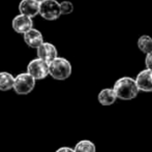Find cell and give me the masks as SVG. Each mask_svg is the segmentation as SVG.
Returning <instances> with one entry per match:
<instances>
[{
  "mask_svg": "<svg viewBox=\"0 0 152 152\" xmlns=\"http://www.w3.org/2000/svg\"><path fill=\"white\" fill-rule=\"evenodd\" d=\"M115 93L117 97L122 100H130L134 99L138 96L140 89L136 82V79H132L130 77H122L118 79L114 84Z\"/></svg>",
  "mask_w": 152,
  "mask_h": 152,
  "instance_id": "obj_1",
  "label": "cell"
},
{
  "mask_svg": "<svg viewBox=\"0 0 152 152\" xmlns=\"http://www.w3.org/2000/svg\"><path fill=\"white\" fill-rule=\"evenodd\" d=\"M49 68H50V76L58 81H64L68 79L72 70L70 62L63 57H57L52 62H50Z\"/></svg>",
  "mask_w": 152,
  "mask_h": 152,
  "instance_id": "obj_2",
  "label": "cell"
},
{
  "mask_svg": "<svg viewBox=\"0 0 152 152\" xmlns=\"http://www.w3.org/2000/svg\"><path fill=\"white\" fill-rule=\"evenodd\" d=\"M35 79L28 72L19 74L15 78L14 90L17 94L26 95L29 94L35 87Z\"/></svg>",
  "mask_w": 152,
  "mask_h": 152,
  "instance_id": "obj_3",
  "label": "cell"
},
{
  "mask_svg": "<svg viewBox=\"0 0 152 152\" xmlns=\"http://www.w3.org/2000/svg\"><path fill=\"white\" fill-rule=\"evenodd\" d=\"M39 15L45 20H57L61 16L60 3L57 0H42L39 2Z\"/></svg>",
  "mask_w": 152,
  "mask_h": 152,
  "instance_id": "obj_4",
  "label": "cell"
},
{
  "mask_svg": "<svg viewBox=\"0 0 152 152\" xmlns=\"http://www.w3.org/2000/svg\"><path fill=\"white\" fill-rule=\"evenodd\" d=\"M27 72L30 74L35 80H44L50 75L49 63L40 58L31 60L27 65Z\"/></svg>",
  "mask_w": 152,
  "mask_h": 152,
  "instance_id": "obj_5",
  "label": "cell"
},
{
  "mask_svg": "<svg viewBox=\"0 0 152 152\" xmlns=\"http://www.w3.org/2000/svg\"><path fill=\"white\" fill-rule=\"evenodd\" d=\"M12 29L19 34H25L28 30H30L33 26L32 18L26 15L20 14L14 18L12 22Z\"/></svg>",
  "mask_w": 152,
  "mask_h": 152,
  "instance_id": "obj_6",
  "label": "cell"
},
{
  "mask_svg": "<svg viewBox=\"0 0 152 152\" xmlns=\"http://www.w3.org/2000/svg\"><path fill=\"white\" fill-rule=\"evenodd\" d=\"M37 57L42 60L47 61L48 63L52 62L55 58L58 57V53H57V49L51 42H42L37 49Z\"/></svg>",
  "mask_w": 152,
  "mask_h": 152,
  "instance_id": "obj_7",
  "label": "cell"
},
{
  "mask_svg": "<svg viewBox=\"0 0 152 152\" xmlns=\"http://www.w3.org/2000/svg\"><path fill=\"white\" fill-rule=\"evenodd\" d=\"M136 82L140 91L152 92V70L146 68L140 72L136 78Z\"/></svg>",
  "mask_w": 152,
  "mask_h": 152,
  "instance_id": "obj_8",
  "label": "cell"
},
{
  "mask_svg": "<svg viewBox=\"0 0 152 152\" xmlns=\"http://www.w3.org/2000/svg\"><path fill=\"white\" fill-rule=\"evenodd\" d=\"M20 14L34 18L39 14V2L36 0H22L19 4Z\"/></svg>",
  "mask_w": 152,
  "mask_h": 152,
  "instance_id": "obj_9",
  "label": "cell"
},
{
  "mask_svg": "<svg viewBox=\"0 0 152 152\" xmlns=\"http://www.w3.org/2000/svg\"><path fill=\"white\" fill-rule=\"evenodd\" d=\"M23 36H24V42H26V45L32 49H37L44 42L42 32L38 31L37 29L31 28L25 34H23Z\"/></svg>",
  "mask_w": 152,
  "mask_h": 152,
  "instance_id": "obj_10",
  "label": "cell"
},
{
  "mask_svg": "<svg viewBox=\"0 0 152 152\" xmlns=\"http://www.w3.org/2000/svg\"><path fill=\"white\" fill-rule=\"evenodd\" d=\"M117 95L115 93L114 89L113 88H104L98 93L97 95V99L102 106L108 107V106H112L113 104H115L117 99Z\"/></svg>",
  "mask_w": 152,
  "mask_h": 152,
  "instance_id": "obj_11",
  "label": "cell"
},
{
  "mask_svg": "<svg viewBox=\"0 0 152 152\" xmlns=\"http://www.w3.org/2000/svg\"><path fill=\"white\" fill-rule=\"evenodd\" d=\"M15 78L12 74L6 72H0V91H8L14 89Z\"/></svg>",
  "mask_w": 152,
  "mask_h": 152,
  "instance_id": "obj_12",
  "label": "cell"
},
{
  "mask_svg": "<svg viewBox=\"0 0 152 152\" xmlns=\"http://www.w3.org/2000/svg\"><path fill=\"white\" fill-rule=\"evenodd\" d=\"M138 48L144 54L152 52V37L149 35H142L138 39Z\"/></svg>",
  "mask_w": 152,
  "mask_h": 152,
  "instance_id": "obj_13",
  "label": "cell"
},
{
  "mask_svg": "<svg viewBox=\"0 0 152 152\" xmlns=\"http://www.w3.org/2000/svg\"><path fill=\"white\" fill-rule=\"evenodd\" d=\"M75 152H96L95 145L89 140H82L75 146Z\"/></svg>",
  "mask_w": 152,
  "mask_h": 152,
  "instance_id": "obj_14",
  "label": "cell"
},
{
  "mask_svg": "<svg viewBox=\"0 0 152 152\" xmlns=\"http://www.w3.org/2000/svg\"><path fill=\"white\" fill-rule=\"evenodd\" d=\"M61 15H69L74 12V4L70 1H62L60 3Z\"/></svg>",
  "mask_w": 152,
  "mask_h": 152,
  "instance_id": "obj_15",
  "label": "cell"
},
{
  "mask_svg": "<svg viewBox=\"0 0 152 152\" xmlns=\"http://www.w3.org/2000/svg\"><path fill=\"white\" fill-rule=\"evenodd\" d=\"M145 64H146V68L152 70V52L146 54V58H145Z\"/></svg>",
  "mask_w": 152,
  "mask_h": 152,
  "instance_id": "obj_16",
  "label": "cell"
},
{
  "mask_svg": "<svg viewBox=\"0 0 152 152\" xmlns=\"http://www.w3.org/2000/svg\"><path fill=\"white\" fill-rule=\"evenodd\" d=\"M55 152H75V149L70 148V147H60Z\"/></svg>",
  "mask_w": 152,
  "mask_h": 152,
  "instance_id": "obj_17",
  "label": "cell"
},
{
  "mask_svg": "<svg viewBox=\"0 0 152 152\" xmlns=\"http://www.w3.org/2000/svg\"><path fill=\"white\" fill-rule=\"evenodd\" d=\"M36 1H38V2H42V0H36Z\"/></svg>",
  "mask_w": 152,
  "mask_h": 152,
  "instance_id": "obj_18",
  "label": "cell"
}]
</instances>
